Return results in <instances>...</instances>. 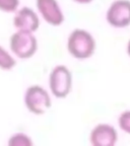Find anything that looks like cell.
Listing matches in <instances>:
<instances>
[{
	"label": "cell",
	"mask_w": 130,
	"mask_h": 146,
	"mask_svg": "<svg viewBox=\"0 0 130 146\" xmlns=\"http://www.w3.org/2000/svg\"><path fill=\"white\" fill-rule=\"evenodd\" d=\"M66 50L73 59L79 61L91 59L97 50L96 38L89 31L76 27L67 36Z\"/></svg>",
	"instance_id": "cell-1"
},
{
	"label": "cell",
	"mask_w": 130,
	"mask_h": 146,
	"mask_svg": "<svg viewBox=\"0 0 130 146\" xmlns=\"http://www.w3.org/2000/svg\"><path fill=\"white\" fill-rule=\"evenodd\" d=\"M52 100L53 96L49 89L40 84L27 86L23 96L25 108L34 116H43L47 114L52 107Z\"/></svg>",
	"instance_id": "cell-2"
},
{
	"label": "cell",
	"mask_w": 130,
	"mask_h": 146,
	"mask_svg": "<svg viewBox=\"0 0 130 146\" xmlns=\"http://www.w3.org/2000/svg\"><path fill=\"white\" fill-rule=\"evenodd\" d=\"M8 49L17 60H29L39 50V42L36 33L14 30L9 36Z\"/></svg>",
	"instance_id": "cell-3"
},
{
	"label": "cell",
	"mask_w": 130,
	"mask_h": 146,
	"mask_svg": "<svg viewBox=\"0 0 130 146\" xmlns=\"http://www.w3.org/2000/svg\"><path fill=\"white\" fill-rule=\"evenodd\" d=\"M73 88V75L64 64L55 65L49 72L48 89L54 98L63 100L71 94Z\"/></svg>",
	"instance_id": "cell-4"
},
{
	"label": "cell",
	"mask_w": 130,
	"mask_h": 146,
	"mask_svg": "<svg viewBox=\"0 0 130 146\" xmlns=\"http://www.w3.org/2000/svg\"><path fill=\"white\" fill-rule=\"evenodd\" d=\"M105 19L109 27L117 30L130 27V0H113L107 7Z\"/></svg>",
	"instance_id": "cell-5"
},
{
	"label": "cell",
	"mask_w": 130,
	"mask_h": 146,
	"mask_svg": "<svg viewBox=\"0 0 130 146\" xmlns=\"http://www.w3.org/2000/svg\"><path fill=\"white\" fill-rule=\"evenodd\" d=\"M35 9L41 21L50 27H61L65 21V13L58 0H36Z\"/></svg>",
	"instance_id": "cell-6"
},
{
	"label": "cell",
	"mask_w": 130,
	"mask_h": 146,
	"mask_svg": "<svg viewBox=\"0 0 130 146\" xmlns=\"http://www.w3.org/2000/svg\"><path fill=\"white\" fill-rule=\"evenodd\" d=\"M119 140L118 130L112 124L101 122L91 128L89 141L91 146H115Z\"/></svg>",
	"instance_id": "cell-7"
},
{
	"label": "cell",
	"mask_w": 130,
	"mask_h": 146,
	"mask_svg": "<svg viewBox=\"0 0 130 146\" xmlns=\"http://www.w3.org/2000/svg\"><path fill=\"white\" fill-rule=\"evenodd\" d=\"M12 25L14 30L37 33L41 25V18L35 8L21 5L12 14Z\"/></svg>",
	"instance_id": "cell-8"
},
{
	"label": "cell",
	"mask_w": 130,
	"mask_h": 146,
	"mask_svg": "<svg viewBox=\"0 0 130 146\" xmlns=\"http://www.w3.org/2000/svg\"><path fill=\"white\" fill-rule=\"evenodd\" d=\"M17 59L13 56L9 49H6L0 44V70L11 71L15 68Z\"/></svg>",
	"instance_id": "cell-9"
},
{
	"label": "cell",
	"mask_w": 130,
	"mask_h": 146,
	"mask_svg": "<svg viewBox=\"0 0 130 146\" xmlns=\"http://www.w3.org/2000/svg\"><path fill=\"white\" fill-rule=\"evenodd\" d=\"M8 146H33L34 141L33 138L25 132L17 131L12 133L7 139Z\"/></svg>",
	"instance_id": "cell-10"
},
{
	"label": "cell",
	"mask_w": 130,
	"mask_h": 146,
	"mask_svg": "<svg viewBox=\"0 0 130 146\" xmlns=\"http://www.w3.org/2000/svg\"><path fill=\"white\" fill-rule=\"evenodd\" d=\"M118 129L124 134L130 135V109L124 110L117 117Z\"/></svg>",
	"instance_id": "cell-11"
},
{
	"label": "cell",
	"mask_w": 130,
	"mask_h": 146,
	"mask_svg": "<svg viewBox=\"0 0 130 146\" xmlns=\"http://www.w3.org/2000/svg\"><path fill=\"white\" fill-rule=\"evenodd\" d=\"M21 6V0H0V11L6 14H13Z\"/></svg>",
	"instance_id": "cell-12"
},
{
	"label": "cell",
	"mask_w": 130,
	"mask_h": 146,
	"mask_svg": "<svg viewBox=\"0 0 130 146\" xmlns=\"http://www.w3.org/2000/svg\"><path fill=\"white\" fill-rule=\"evenodd\" d=\"M71 1L78 5H89L94 2L95 0H71Z\"/></svg>",
	"instance_id": "cell-13"
},
{
	"label": "cell",
	"mask_w": 130,
	"mask_h": 146,
	"mask_svg": "<svg viewBox=\"0 0 130 146\" xmlns=\"http://www.w3.org/2000/svg\"><path fill=\"white\" fill-rule=\"evenodd\" d=\"M125 52H126V55L128 56V58L130 59V38L128 39L127 43H126V46H125Z\"/></svg>",
	"instance_id": "cell-14"
}]
</instances>
